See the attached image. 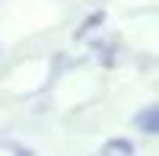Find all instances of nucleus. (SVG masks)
Returning <instances> with one entry per match:
<instances>
[{
	"label": "nucleus",
	"instance_id": "f257e3e1",
	"mask_svg": "<svg viewBox=\"0 0 159 156\" xmlns=\"http://www.w3.org/2000/svg\"><path fill=\"white\" fill-rule=\"evenodd\" d=\"M134 127L143 131V134H156V131H159V108H156V105H147L143 112H137Z\"/></svg>",
	"mask_w": 159,
	"mask_h": 156
},
{
	"label": "nucleus",
	"instance_id": "20e7f679",
	"mask_svg": "<svg viewBox=\"0 0 159 156\" xmlns=\"http://www.w3.org/2000/svg\"><path fill=\"white\" fill-rule=\"evenodd\" d=\"M102 156H111V153H105V150H102Z\"/></svg>",
	"mask_w": 159,
	"mask_h": 156
},
{
	"label": "nucleus",
	"instance_id": "f03ea898",
	"mask_svg": "<svg viewBox=\"0 0 159 156\" xmlns=\"http://www.w3.org/2000/svg\"><path fill=\"white\" fill-rule=\"evenodd\" d=\"M105 153H118V156H134V144L127 137H111L105 144Z\"/></svg>",
	"mask_w": 159,
	"mask_h": 156
},
{
	"label": "nucleus",
	"instance_id": "7ed1b4c3",
	"mask_svg": "<svg viewBox=\"0 0 159 156\" xmlns=\"http://www.w3.org/2000/svg\"><path fill=\"white\" fill-rule=\"evenodd\" d=\"M13 156H38V153L29 150V147H16V150H13Z\"/></svg>",
	"mask_w": 159,
	"mask_h": 156
}]
</instances>
